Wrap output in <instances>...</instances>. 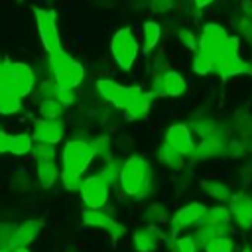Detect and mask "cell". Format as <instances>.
Segmentation results:
<instances>
[{"label":"cell","mask_w":252,"mask_h":252,"mask_svg":"<svg viewBox=\"0 0 252 252\" xmlns=\"http://www.w3.org/2000/svg\"><path fill=\"white\" fill-rule=\"evenodd\" d=\"M118 185L124 195L134 199H146L154 193V173L144 156H130L122 161Z\"/></svg>","instance_id":"1"},{"label":"cell","mask_w":252,"mask_h":252,"mask_svg":"<svg viewBox=\"0 0 252 252\" xmlns=\"http://www.w3.org/2000/svg\"><path fill=\"white\" fill-rule=\"evenodd\" d=\"M37 75L24 61L0 59V100L6 96H28L35 91Z\"/></svg>","instance_id":"2"},{"label":"cell","mask_w":252,"mask_h":252,"mask_svg":"<svg viewBox=\"0 0 252 252\" xmlns=\"http://www.w3.org/2000/svg\"><path fill=\"white\" fill-rule=\"evenodd\" d=\"M238 47V37L228 35L213 57V73L219 75L222 81H228L236 75H248V61L240 59Z\"/></svg>","instance_id":"3"},{"label":"cell","mask_w":252,"mask_h":252,"mask_svg":"<svg viewBox=\"0 0 252 252\" xmlns=\"http://www.w3.org/2000/svg\"><path fill=\"white\" fill-rule=\"evenodd\" d=\"M49 71H51V79L59 87L77 89L85 81V65L75 57H71L65 49H59L57 53L49 55Z\"/></svg>","instance_id":"4"},{"label":"cell","mask_w":252,"mask_h":252,"mask_svg":"<svg viewBox=\"0 0 252 252\" xmlns=\"http://www.w3.org/2000/svg\"><path fill=\"white\" fill-rule=\"evenodd\" d=\"M96 91L98 94L108 102L112 104L114 108H120V110H130L140 98L146 96V91L142 87H126V85H120L112 79H98L96 81Z\"/></svg>","instance_id":"5"},{"label":"cell","mask_w":252,"mask_h":252,"mask_svg":"<svg viewBox=\"0 0 252 252\" xmlns=\"http://www.w3.org/2000/svg\"><path fill=\"white\" fill-rule=\"evenodd\" d=\"M110 53L116 61V65L120 67V71H132L136 59H138V53H140V47H138V41L132 33V30L126 26V28H120L116 30V33L112 35L110 39Z\"/></svg>","instance_id":"6"},{"label":"cell","mask_w":252,"mask_h":252,"mask_svg":"<svg viewBox=\"0 0 252 252\" xmlns=\"http://www.w3.org/2000/svg\"><path fill=\"white\" fill-rule=\"evenodd\" d=\"M33 16H35V26L39 32V39L41 45L45 49L47 55L57 53L61 47V35L57 30V14L51 8H33Z\"/></svg>","instance_id":"7"},{"label":"cell","mask_w":252,"mask_h":252,"mask_svg":"<svg viewBox=\"0 0 252 252\" xmlns=\"http://www.w3.org/2000/svg\"><path fill=\"white\" fill-rule=\"evenodd\" d=\"M93 159H94V154H93L89 142H85V140H69L63 146V152H61L63 169L77 171L83 175L89 169V165L93 163Z\"/></svg>","instance_id":"8"},{"label":"cell","mask_w":252,"mask_h":252,"mask_svg":"<svg viewBox=\"0 0 252 252\" xmlns=\"http://www.w3.org/2000/svg\"><path fill=\"white\" fill-rule=\"evenodd\" d=\"M81 219H83V222L87 226L100 228V230L108 232L112 240H118V238H122L126 234V228L114 217H110L108 213H104L102 209H89V207H85L81 211Z\"/></svg>","instance_id":"9"},{"label":"cell","mask_w":252,"mask_h":252,"mask_svg":"<svg viewBox=\"0 0 252 252\" xmlns=\"http://www.w3.org/2000/svg\"><path fill=\"white\" fill-rule=\"evenodd\" d=\"M205 211H207V207L203 203H199V201H191V203L179 207L175 211V215L171 217V220H169V238L179 236V232L183 228H187V226L199 224V220L203 219Z\"/></svg>","instance_id":"10"},{"label":"cell","mask_w":252,"mask_h":252,"mask_svg":"<svg viewBox=\"0 0 252 252\" xmlns=\"http://www.w3.org/2000/svg\"><path fill=\"white\" fill-rule=\"evenodd\" d=\"M108 191L110 187L98 177V175H91L87 179H83L81 183V199L85 203V207L89 209H102L108 201Z\"/></svg>","instance_id":"11"},{"label":"cell","mask_w":252,"mask_h":252,"mask_svg":"<svg viewBox=\"0 0 252 252\" xmlns=\"http://www.w3.org/2000/svg\"><path fill=\"white\" fill-rule=\"evenodd\" d=\"M228 37L226 30L220 26V24H215V22H209L203 26L201 33H199V45H197V53L209 57L213 61L215 53L219 51V47L222 45V41Z\"/></svg>","instance_id":"12"},{"label":"cell","mask_w":252,"mask_h":252,"mask_svg":"<svg viewBox=\"0 0 252 252\" xmlns=\"http://www.w3.org/2000/svg\"><path fill=\"white\" fill-rule=\"evenodd\" d=\"M167 146H171L175 152H179L183 158L191 156L195 150V140H193V132L189 128V124L185 122H175L165 130V140Z\"/></svg>","instance_id":"13"},{"label":"cell","mask_w":252,"mask_h":252,"mask_svg":"<svg viewBox=\"0 0 252 252\" xmlns=\"http://www.w3.org/2000/svg\"><path fill=\"white\" fill-rule=\"evenodd\" d=\"M167 242H169V236H165L161 228H158V224H148L146 228H138L132 234V244L136 252H156L161 244H167Z\"/></svg>","instance_id":"14"},{"label":"cell","mask_w":252,"mask_h":252,"mask_svg":"<svg viewBox=\"0 0 252 252\" xmlns=\"http://www.w3.org/2000/svg\"><path fill=\"white\" fill-rule=\"evenodd\" d=\"M228 209L236 224L244 230L252 228V197L246 191H236L228 199Z\"/></svg>","instance_id":"15"},{"label":"cell","mask_w":252,"mask_h":252,"mask_svg":"<svg viewBox=\"0 0 252 252\" xmlns=\"http://www.w3.org/2000/svg\"><path fill=\"white\" fill-rule=\"evenodd\" d=\"M65 136V124L63 120H47V118H37L33 120V142H43V144H59Z\"/></svg>","instance_id":"16"},{"label":"cell","mask_w":252,"mask_h":252,"mask_svg":"<svg viewBox=\"0 0 252 252\" xmlns=\"http://www.w3.org/2000/svg\"><path fill=\"white\" fill-rule=\"evenodd\" d=\"M161 83H163V96H181L187 91V81L179 71L167 69L161 73Z\"/></svg>","instance_id":"17"},{"label":"cell","mask_w":252,"mask_h":252,"mask_svg":"<svg viewBox=\"0 0 252 252\" xmlns=\"http://www.w3.org/2000/svg\"><path fill=\"white\" fill-rule=\"evenodd\" d=\"M232 215L230 209L224 205H215V207H207L203 219L199 220V224H211V226H230Z\"/></svg>","instance_id":"18"},{"label":"cell","mask_w":252,"mask_h":252,"mask_svg":"<svg viewBox=\"0 0 252 252\" xmlns=\"http://www.w3.org/2000/svg\"><path fill=\"white\" fill-rule=\"evenodd\" d=\"M236 32L244 37V41L252 49V0H244L240 4V14L236 18Z\"/></svg>","instance_id":"19"},{"label":"cell","mask_w":252,"mask_h":252,"mask_svg":"<svg viewBox=\"0 0 252 252\" xmlns=\"http://www.w3.org/2000/svg\"><path fill=\"white\" fill-rule=\"evenodd\" d=\"M41 230V222L37 219H28L20 226H16V246H28L32 244Z\"/></svg>","instance_id":"20"},{"label":"cell","mask_w":252,"mask_h":252,"mask_svg":"<svg viewBox=\"0 0 252 252\" xmlns=\"http://www.w3.org/2000/svg\"><path fill=\"white\" fill-rule=\"evenodd\" d=\"M142 35H144V47H142V51H144V55H150L158 47V43L161 39V26L156 20H148L142 26Z\"/></svg>","instance_id":"21"},{"label":"cell","mask_w":252,"mask_h":252,"mask_svg":"<svg viewBox=\"0 0 252 252\" xmlns=\"http://www.w3.org/2000/svg\"><path fill=\"white\" fill-rule=\"evenodd\" d=\"M120 167H122V161L118 159V158H114V156H106L104 158V163H102V167L98 169V177L112 189L114 185H118V175H120Z\"/></svg>","instance_id":"22"},{"label":"cell","mask_w":252,"mask_h":252,"mask_svg":"<svg viewBox=\"0 0 252 252\" xmlns=\"http://www.w3.org/2000/svg\"><path fill=\"white\" fill-rule=\"evenodd\" d=\"M201 189H203V193H205L207 197H211V199H215V201H219V203L228 201L230 195H232L230 187H228L226 183H222L220 179H203V181H201Z\"/></svg>","instance_id":"23"},{"label":"cell","mask_w":252,"mask_h":252,"mask_svg":"<svg viewBox=\"0 0 252 252\" xmlns=\"http://www.w3.org/2000/svg\"><path fill=\"white\" fill-rule=\"evenodd\" d=\"M224 234H228V228H226V226H211V224H197V228H195V234H193V238H195L197 246L205 248V246H207L209 242H213L215 238H220V236H224Z\"/></svg>","instance_id":"24"},{"label":"cell","mask_w":252,"mask_h":252,"mask_svg":"<svg viewBox=\"0 0 252 252\" xmlns=\"http://www.w3.org/2000/svg\"><path fill=\"white\" fill-rule=\"evenodd\" d=\"M35 173H37V181L41 187L49 189L55 185V181L59 179V169H57V163L55 161H37L35 163Z\"/></svg>","instance_id":"25"},{"label":"cell","mask_w":252,"mask_h":252,"mask_svg":"<svg viewBox=\"0 0 252 252\" xmlns=\"http://www.w3.org/2000/svg\"><path fill=\"white\" fill-rule=\"evenodd\" d=\"M158 161L161 165H165L167 169H173V171L183 167V156L179 152H175L171 146H167L165 142L158 148Z\"/></svg>","instance_id":"26"},{"label":"cell","mask_w":252,"mask_h":252,"mask_svg":"<svg viewBox=\"0 0 252 252\" xmlns=\"http://www.w3.org/2000/svg\"><path fill=\"white\" fill-rule=\"evenodd\" d=\"M33 148V138L26 132H20V134H14L10 138V146H8V154L16 156V158H22V156H28Z\"/></svg>","instance_id":"27"},{"label":"cell","mask_w":252,"mask_h":252,"mask_svg":"<svg viewBox=\"0 0 252 252\" xmlns=\"http://www.w3.org/2000/svg\"><path fill=\"white\" fill-rule=\"evenodd\" d=\"M37 112H39V118L61 120V116H63V112H65V106H63L59 100H55V98H45V100H39Z\"/></svg>","instance_id":"28"},{"label":"cell","mask_w":252,"mask_h":252,"mask_svg":"<svg viewBox=\"0 0 252 252\" xmlns=\"http://www.w3.org/2000/svg\"><path fill=\"white\" fill-rule=\"evenodd\" d=\"M32 158L33 161H55L57 159V152L53 144H43V142H33L32 148Z\"/></svg>","instance_id":"29"},{"label":"cell","mask_w":252,"mask_h":252,"mask_svg":"<svg viewBox=\"0 0 252 252\" xmlns=\"http://www.w3.org/2000/svg\"><path fill=\"white\" fill-rule=\"evenodd\" d=\"M167 246L171 248V252H197V248H199L193 234H181V236L169 238Z\"/></svg>","instance_id":"30"},{"label":"cell","mask_w":252,"mask_h":252,"mask_svg":"<svg viewBox=\"0 0 252 252\" xmlns=\"http://www.w3.org/2000/svg\"><path fill=\"white\" fill-rule=\"evenodd\" d=\"M89 146H91L94 158H106L110 154V150H112V140L106 134H98L89 142Z\"/></svg>","instance_id":"31"},{"label":"cell","mask_w":252,"mask_h":252,"mask_svg":"<svg viewBox=\"0 0 252 252\" xmlns=\"http://www.w3.org/2000/svg\"><path fill=\"white\" fill-rule=\"evenodd\" d=\"M144 220L148 224H161V222H165L167 220V209H165V205L152 203L146 209V213H144Z\"/></svg>","instance_id":"32"},{"label":"cell","mask_w":252,"mask_h":252,"mask_svg":"<svg viewBox=\"0 0 252 252\" xmlns=\"http://www.w3.org/2000/svg\"><path fill=\"white\" fill-rule=\"evenodd\" d=\"M175 37H177V41H179L185 49H189V51H197L199 35H197L191 28H177V30H175Z\"/></svg>","instance_id":"33"},{"label":"cell","mask_w":252,"mask_h":252,"mask_svg":"<svg viewBox=\"0 0 252 252\" xmlns=\"http://www.w3.org/2000/svg\"><path fill=\"white\" fill-rule=\"evenodd\" d=\"M16 248V226L0 222V250Z\"/></svg>","instance_id":"34"},{"label":"cell","mask_w":252,"mask_h":252,"mask_svg":"<svg viewBox=\"0 0 252 252\" xmlns=\"http://www.w3.org/2000/svg\"><path fill=\"white\" fill-rule=\"evenodd\" d=\"M234 250H236V244L230 238V234H224L220 238H215L213 242H209L205 246V252H234Z\"/></svg>","instance_id":"35"},{"label":"cell","mask_w":252,"mask_h":252,"mask_svg":"<svg viewBox=\"0 0 252 252\" xmlns=\"http://www.w3.org/2000/svg\"><path fill=\"white\" fill-rule=\"evenodd\" d=\"M59 179H61V183L67 191H79L81 183H83V175L77 173V171H69V169H61Z\"/></svg>","instance_id":"36"},{"label":"cell","mask_w":252,"mask_h":252,"mask_svg":"<svg viewBox=\"0 0 252 252\" xmlns=\"http://www.w3.org/2000/svg\"><path fill=\"white\" fill-rule=\"evenodd\" d=\"M191 69L197 75H209V73H213V61L209 57H205V55H201V53L195 51L193 61H191Z\"/></svg>","instance_id":"37"},{"label":"cell","mask_w":252,"mask_h":252,"mask_svg":"<svg viewBox=\"0 0 252 252\" xmlns=\"http://www.w3.org/2000/svg\"><path fill=\"white\" fill-rule=\"evenodd\" d=\"M22 110V98L20 96H6L0 100V114L2 116H12Z\"/></svg>","instance_id":"38"},{"label":"cell","mask_w":252,"mask_h":252,"mask_svg":"<svg viewBox=\"0 0 252 252\" xmlns=\"http://www.w3.org/2000/svg\"><path fill=\"white\" fill-rule=\"evenodd\" d=\"M55 91H57V83L53 79H43L39 83L35 94L39 100H45V98H55Z\"/></svg>","instance_id":"39"},{"label":"cell","mask_w":252,"mask_h":252,"mask_svg":"<svg viewBox=\"0 0 252 252\" xmlns=\"http://www.w3.org/2000/svg\"><path fill=\"white\" fill-rule=\"evenodd\" d=\"M55 100H59L63 106H69L77 100V94H75V89H67V87H59L57 85V91H55Z\"/></svg>","instance_id":"40"},{"label":"cell","mask_w":252,"mask_h":252,"mask_svg":"<svg viewBox=\"0 0 252 252\" xmlns=\"http://www.w3.org/2000/svg\"><path fill=\"white\" fill-rule=\"evenodd\" d=\"M148 4H150V10L158 16L167 14L175 8V0H148Z\"/></svg>","instance_id":"41"},{"label":"cell","mask_w":252,"mask_h":252,"mask_svg":"<svg viewBox=\"0 0 252 252\" xmlns=\"http://www.w3.org/2000/svg\"><path fill=\"white\" fill-rule=\"evenodd\" d=\"M250 181H252V163L240 169V183L242 185H248Z\"/></svg>","instance_id":"42"},{"label":"cell","mask_w":252,"mask_h":252,"mask_svg":"<svg viewBox=\"0 0 252 252\" xmlns=\"http://www.w3.org/2000/svg\"><path fill=\"white\" fill-rule=\"evenodd\" d=\"M10 138H12V136H10L8 132L0 130V156L8 152V146H10Z\"/></svg>","instance_id":"43"},{"label":"cell","mask_w":252,"mask_h":252,"mask_svg":"<svg viewBox=\"0 0 252 252\" xmlns=\"http://www.w3.org/2000/svg\"><path fill=\"white\" fill-rule=\"evenodd\" d=\"M215 0H193V4L199 8V10H203V8H207L209 4H213Z\"/></svg>","instance_id":"44"},{"label":"cell","mask_w":252,"mask_h":252,"mask_svg":"<svg viewBox=\"0 0 252 252\" xmlns=\"http://www.w3.org/2000/svg\"><path fill=\"white\" fill-rule=\"evenodd\" d=\"M10 252H32L28 246H16V248H12Z\"/></svg>","instance_id":"45"},{"label":"cell","mask_w":252,"mask_h":252,"mask_svg":"<svg viewBox=\"0 0 252 252\" xmlns=\"http://www.w3.org/2000/svg\"><path fill=\"white\" fill-rule=\"evenodd\" d=\"M240 252H252V248H250V246H248V244H244V246H242V248H240Z\"/></svg>","instance_id":"46"},{"label":"cell","mask_w":252,"mask_h":252,"mask_svg":"<svg viewBox=\"0 0 252 252\" xmlns=\"http://www.w3.org/2000/svg\"><path fill=\"white\" fill-rule=\"evenodd\" d=\"M248 75H252V59L248 61Z\"/></svg>","instance_id":"47"},{"label":"cell","mask_w":252,"mask_h":252,"mask_svg":"<svg viewBox=\"0 0 252 252\" xmlns=\"http://www.w3.org/2000/svg\"><path fill=\"white\" fill-rule=\"evenodd\" d=\"M0 252H10V250H0Z\"/></svg>","instance_id":"48"}]
</instances>
